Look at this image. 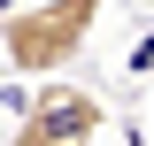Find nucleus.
<instances>
[{"label":"nucleus","mask_w":154,"mask_h":146,"mask_svg":"<svg viewBox=\"0 0 154 146\" xmlns=\"http://www.w3.org/2000/svg\"><path fill=\"white\" fill-rule=\"evenodd\" d=\"M100 23V0H31L0 16V62L16 77H62Z\"/></svg>","instance_id":"1"},{"label":"nucleus","mask_w":154,"mask_h":146,"mask_svg":"<svg viewBox=\"0 0 154 146\" xmlns=\"http://www.w3.org/2000/svg\"><path fill=\"white\" fill-rule=\"evenodd\" d=\"M100 123H108V100H100V92H77V85L38 77V92L16 108L8 146H93Z\"/></svg>","instance_id":"2"},{"label":"nucleus","mask_w":154,"mask_h":146,"mask_svg":"<svg viewBox=\"0 0 154 146\" xmlns=\"http://www.w3.org/2000/svg\"><path fill=\"white\" fill-rule=\"evenodd\" d=\"M131 69H154V38H146V46H139V54H131Z\"/></svg>","instance_id":"3"},{"label":"nucleus","mask_w":154,"mask_h":146,"mask_svg":"<svg viewBox=\"0 0 154 146\" xmlns=\"http://www.w3.org/2000/svg\"><path fill=\"white\" fill-rule=\"evenodd\" d=\"M8 8H16V0H0V16H8Z\"/></svg>","instance_id":"4"}]
</instances>
